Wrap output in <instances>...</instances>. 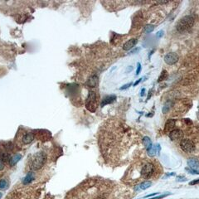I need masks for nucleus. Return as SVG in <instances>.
<instances>
[{"mask_svg": "<svg viewBox=\"0 0 199 199\" xmlns=\"http://www.w3.org/2000/svg\"><path fill=\"white\" fill-rule=\"evenodd\" d=\"M141 80H142V78H140V79H139V80H137V81H136L135 83V84H134V86H137V85H138V84H139V83H140V82H141Z\"/></svg>", "mask_w": 199, "mask_h": 199, "instance_id": "bb28decb", "label": "nucleus"}, {"mask_svg": "<svg viewBox=\"0 0 199 199\" xmlns=\"http://www.w3.org/2000/svg\"><path fill=\"white\" fill-rule=\"evenodd\" d=\"M4 168V162L0 159V171Z\"/></svg>", "mask_w": 199, "mask_h": 199, "instance_id": "b1692460", "label": "nucleus"}, {"mask_svg": "<svg viewBox=\"0 0 199 199\" xmlns=\"http://www.w3.org/2000/svg\"><path fill=\"white\" fill-rule=\"evenodd\" d=\"M2 198V192H0V199Z\"/></svg>", "mask_w": 199, "mask_h": 199, "instance_id": "c85d7f7f", "label": "nucleus"}, {"mask_svg": "<svg viewBox=\"0 0 199 199\" xmlns=\"http://www.w3.org/2000/svg\"><path fill=\"white\" fill-rule=\"evenodd\" d=\"M137 42H138V40L136 39V38L129 39L123 45V49L125 51H129V50L135 48V46L137 44Z\"/></svg>", "mask_w": 199, "mask_h": 199, "instance_id": "1a4fd4ad", "label": "nucleus"}, {"mask_svg": "<svg viewBox=\"0 0 199 199\" xmlns=\"http://www.w3.org/2000/svg\"><path fill=\"white\" fill-rule=\"evenodd\" d=\"M179 60V56L177 53L174 52H168L164 56V62L165 63L169 65V66H173L176 64Z\"/></svg>", "mask_w": 199, "mask_h": 199, "instance_id": "0eeeda50", "label": "nucleus"}, {"mask_svg": "<svg viewBox=\"0 0 199 199\" xmlns=\"http://www.w3.org/2000/svg\"><path fill=\"white\" fill-rule=\"evenodd\" d=\"M160 165L156 164L153 161H141L139 164L133 167L131 174H137L131 178L133 182H137L140 180L147 181L148 179L154 178L156 175L160 174L159 171V167Z\"/></svg>", "mask_w": 199, "mask_h": 199, "instance_id": "f257e3e1", "label": "nucleus"}, {"mask_svg": "<svg viewBox=\"0 0 199 199\" xmlns=\"http://www.w3.org/2000/svg\"><path fill=\"white\" fill-rule=\"evenodd\" d=\"M184 131L180 128H174L170 132L168 133V135L172 141H180L184 138Z\"/></svg>", "mask_w": 199, "mask_h": 199, "instance_id": "423d86ee", "label": "nucleus"}, {"mask_svg": "<svg viewBox=\"0 0 199 199\" xmlns=\"http://www.w3.org/2000/svg\"><path fill=\"white\" fill-rule=\"evenodd\" d=\"M163 31H160V32H158V33H157V37H158V38H161V37L163 36Z\"/></svg>", "mask_w": 199, "mask_h": 199, "instance_id": "a878e982", "label": "nucleus"}, {"mask_svg": "<svg viewBox=\"0 0 199 199\" xmlns=\"http://www.w3.org/2000/svg\"><path fill=\"white\" fill-rule=\"evenodd\" d=\"M188 165L192 169L199 171V160L194 158H191L188 160Z\"/></svg>", "mask_w": 199, "mask_h": 199, "instance_id": "ddd939ff", "label": "nucleus"}, {"mask_svg": "<svg viewBox=\"0 0 199 199\" xmlns=\"http://www.w3.org/2000/svg\"><path fill=\"white\" fill-rule=\"evenodd\" d=\"M199 183V179H197V180H194V181H192L189 183V185H196Z\"/></svg>", "mask_w": 199, "mask_h": 199, "instance_id": "393cba45", "label": "nucleus"}, {"mask_svg": "<svg viewBox=\"0 0 199 199\" xmlns=\"http://www.w3.org/2000/svg\"><path fill=\"white\" fill-rule=\"evenodd\" d=\"M166 78H167V72H165V71H163V72H162V73H161V75H160V76L159 77L158 81H159V82H160V81H162V80H166Z\"/></svg>", "mask_w": 199, "mask_h": 199, "instance_id": "6ab92c4d", "label": "nucleus"}, {"mask_svg": "<svg viewBox=\"0 0 199 199\" xmlns=\"http://www.w3.org/2000/svg\"><path fill=\"white\" fill-rule=\"evenodd\" d=\"M152 185V182L147 180V181H143L138 185V187L136 188V189H139V190H145L149 188H150Z\"/></svg>", "mask_w": 199, "mask_h": 199, "instance_id": "4468645a", "label": "nucleus"}, {"mask_svg": "<svg viewBox=\"0 0 199 199\" xmlns=\"http://www.w3.org/2000/svg\"><path fill=\"white\" fill-rule=\"evenodd\" d=\"M143 145L146 147V149H147V150H149V149H150L152 147H153V144H152V142H151V139L149 138V137H144L143 139Z\"/></svg>", "mask_w": 199, "mask_h": 199, "instance_id": "f3484780", "label": "nucleus"}, {"mask_svg": "<svg viewBox=\"0 0 199 199\" xmlns=\"http://www.w3.org/2000/svg\"><path fill=\"white\" fill-rule=\"evenodd\" d=\"M99 105V97L96 91L90 90L88 94L86 101V108L90 112H96Z\"/></svg>", "mask_w": 199, "mask_h": 199, "instance_id": "20e7f679", "label": "nucleus"}, {"mask_svg": "<svg viewBox=\"0 0 199 199\" xmlns=\"http://www.w3.org/2000/svg\"><path fill=\"white\" fill-rule=\"evenodd\" d=\"M143 93H144V89H142V90H141V96H143Z\"/></svg>", "mask_w": 199, "mask_h": 199, "instance_id": "cd10ccee", "label": "nucleus"}, {"mask_svg": "<svg viewBox=\"0 0 199 199\" xmlns=\"http://www.w3.org/2000/svg\"><path fill=\"white\" fill-rule=\"evenodd\" d=\"M194 23V17L192 15H187L181 18L177 23L176 28L178 32H185L189 30Z\"/></svg>", "mask_w": 199, "mask_h": 199, "instance_id": "39448f33", "label": "nucleus"}, {"mask_svg": "<svg viewBox=\"0 0 199 199\" xmlns=\"http://www.w3.org/2000/svg\"><path fill=\"white\" fill-rule=\"evenodd\" d=\"M34 179V174H33V172H29L27 175L25 176L23 179V183L24 185H27V184H29L31 183L33 181Z\"/></svg>", "mask_w": 199, "mask_h": 199, "instance_id": "2eb2a0df", "label": "nucleus"}, {"mask_svg": "<svg viewBox=\"0 0 199 199\" xmlns=\"http://www.w3.org/2000/svg\"><path fill=\"white\" fill-rule=\"evenodd\" d=\"M34 139V135L32 134V132H29V133H26L23 138H22V141L24 144H29L31 143L33 141Z\"/></svg>", "mask_w": 199, "mask_h": 199, "instance_id": "f8f14e48", "label": "nucleus"}, {"mask_svg": "<svg viewBox=\"0 0 199 199\" xmlns=\"http://www.w3.org/2000/svg\"><path fill=\"white\" fill-rule=\"evenodd\" d=\"M130 86H132V83H129V84H127V85L123 86L122 87H120V90H125V89H128V88Z\"/></svg>", "mask_w": 199, "mask_h": 199, "instance_id": "5701e85b", "label": "nucleus"}, {"mask_svg": "<svg viewBox=\"0 0 199 199\" xmlns=\"http://www.w3.org/2000/svg\"><path fill=\"white\" fill-rule=\"evenodd\" d=\"M115 100H116V96H115V95H110V96H105L103 99H102V101H101V107H104L106 105L112 104Z\"/></svg>", "mask_w": 199, "mask_h": 199, "instance_id": "9d476101", "label": "nucleus"}, {"mask_svg": "<svg viewBox=\"0 0 199 199\" xmlns=\"http://www.w3.org/2000/svg\"><path fill=\"white\" fill-rule=\"evenodd\" d=\"M8 187V183L6 179H1L0 180V189L4 190Z\"/></svg>", "mask_w": 199, "mask_h": 199, "instance_id": "a211bd4d", "label": "nucleus"}, {"mask_svg": "<svg viewBox=\"0 0 199 199\" xmlns=\"http://www.w3.org/2000/svg\"><path fill=\"white\" fill-rule=\"evenodd\" d=\"M47 162V154L42 151L38 152L32 155V159L29 162V168L32 171L38 170L44 166Z\"/></svg>", "mask_w": 199, "mask_h": 199, "instance_id": "f03ea898", "label": "nucleus"}, {"mask_svg": "<svg viewBox=\"0 0 199 199\" xmlns=\"http://www.w3.org/2000/svg\"><path fill=\"white\" fill-rule=\"evenodd\" d=\"M144 29H145L146 32L149 33V32H153V31L154 30V26H153V25H147V26L145 27Z\"/></svg>", "mask_w": 199, "mask_h": 199, "instance_id": "aec40b11", "label": "nucleus"}, {"mask_svg": "<svg viewBox=\"0 0 199 199\" xmlns=\"http://www.w3.org/2000/svg\"><path fill=\"white\" fill-rule=\"evenodd\" d=\"M22 159V155L20 153H17L15 155H13L12 158L9 159V164L11 166H14L17 163V162H19V160Z\"/></svg>", "mask_w": 199, "mask_h": 199, "instance_id": "dca6fc26", "label": "nucleus"}, {"mask_svg": "<svg viewBox=\"0 0 199 199\" xmlns=\"http://www.w3.org/2000/svg\"><path fill=\"white\" fill-rule=\"evenodd\" d=\"M176 124H177L176 119H168L167 122H166V124H165V132L168 134V133L170 132L172 129H174L177 126Z\"/></svg>", "mask_w": 199, "mask_h": 199, "instance_id": "9b49d317", "label": "nucleus"}, {"mask_svg": "<svg viewBox=\"0 0 199 199\" xmlns=\"http://www.w3.org/2000/svg\"><path fill=\"white\" fill-rule=\"evenodd\" d=\"M141 72V64L138 63L137 64V70H136V75H139Z\"/></svg>", "mask_w": 199, "mask_h": 199, "instance_id": "4be33fe9", "label": "nucleus"}, {"mask_svg": "<svg viewBox=\"0 0 199 199\" xmlns=\"http://www.w3.org/2000/svg\"><path fill=\"white\" fill-rule=\"evenodd\" d=\"M179 148L183 153L187 154H191L196 151L197 144L194 139H192V138L186 137L179 141Z\"/></svg>", "mask_w": 199, "mask_h": 199, "instance_id": "7ed1b4c3", "label": "nucleus"}, {"mask_svg": "<svg viewBox=\"0 0 199 199\" xmlns=\"http://www.w3.org/2000/svg\"><path fill=\"white\" fill-rule=\"evenodd\" d=\"M86 85L89 87L91 88H96L99 85V77L96 75H93L91 76L86 81Z\"/></svg>", "mask_w": 199, "mask_h": 199, "instance_id": "6e6552de", "label": "nucleus"}, {"mask_svg": "<svg viewBox=\"0 0 199 199\" xmlns=\"http://www.w3.org/2000/svg\"><path fill=\"white\" fill-rule=\"evenodd\" d=\"M185 169H186L189 174H199V171L195 170V169H192L191 168H186Z\"/></svg>", "mask_w": 199, "mask_h": 199, "instance_id": "412c9836", "label": "nucleus"}]
</instances>
